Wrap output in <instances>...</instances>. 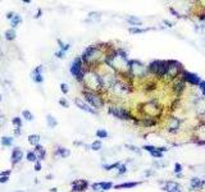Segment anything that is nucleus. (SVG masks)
I'll use <instances>...</instances> for the list:
<instances>
[{"instance_id": "nucleus-7", "label": "nucleus", "mask_w": 205, "mask_h": 192, "mask_svg": "<svg viewBox=\"0 0 205 192\" xmlns=\"http://www.w3.org/2000/svg\"><path fill=\"white\" fill-rule=\"evenodd\" d=\"M181 78L183 79L186 83H190V84H192V86H199L200 82H201V78H200L196 73L184 71V69L182 71V73H181Z\"/></svg>"}, {"instance_id": "nucleus-30", "label": "nucleus", "mask_w": 205, "mask_h": 192, "mask_svg": "<svg viewBox=\"0 0 205 192\" xmlns=\"http://www.w3.org/2000/svg\"><path fill=\"white\" fill-rule=\"evenodd\" d=\"M120 164H122V163L115 161V163H113V164H104V165H102V168H104L105 170H112V169H114V168H118Z\"/></svg>"}, {"instance_id": "nucleus-16", "label": "nucleus", "mask_w": 205, "mask_h": 192, "mask_svg": "<svg viewBox=\"0 0 205 192\" xmlns=\"http://www.w3.org/2000/svg\"><path fill=\"white\" fill-rule=\"evenodd\" d=\"M205 186V179L197 178V177H194V178L190 179V188L191 189H200Z\"/></svg>"}, {"instance_id": "nucleus-45", "label": "nucleus", "mask_w": 205, "mask_h": 192, "mask_svg": "<svg viewBox=\"0 0 205 192\" xmlns=\"http://www.w3.org/2000/svg\"><path fill=\"white\" fill-rule=\"evenodd\" d=\"M199 88H200V91H201V94L205 96V81L201 79V82H200V84H199Z\"/></svg>"}, {"instance_id": "nucleus-47", "label": "nucleus", "mask_w": 205, "mask_h": 192, "mask_svg": "<svg viewBox=\"0 0 205 192\" xmlns=\"http://www.w3.org/2000/svg\"><path fill=\"white\" fill-rule=\"evenodd\" d=\"M155 174V170H153V169H146L145 170V177H151Z\"/></svg>"}, {"instance_id": "nucleus-38", "label": "nucleus", "mask_w": 205, "mask_h": 192, "mask_svg": "<svg viewBox=\"0 0 205 192\" xmlns=\"http://www.w3.org/2000/svg\"><path fill=\"white\" fill-rule=\"evenodd\" d=\"M126 147H127L128 150H131V151H133V152H136V154H141V148L137 147V146H135V145H126Z\"/></svg>"}, {"instance_id": "nucleus-12", "label": "nucleus", "mask_w": 205, "mask_h": 192, "mask_svg": "<svg viewBox=\"0 0 205 192\" xmlns=\"http://www.w3.org/2000/svg\"><path fill=\"white\" fill-rule=\"evenodd\" d=\"M179 127H181V120H179V118L169 117L168 125H167V128H168L169 132H171V133H176V132H178Z\"/></svg>"}, {"instance_id": "nucleus-23", "label": "nucleus", "mask_w": 205, "mask_h": 192, "mask_svg": "<svg viewBox=\"0 0 205 192\" xmlns=\"http://www.w3.org/2000/svg\"><path fill=\"white\" fill-rule=\"evenodd\" d=\"M156 119L154 117H147V118H144L142 122H141V124L144 125V127H153V125L156 124Z\"/></svg>"}, {"instance_id": "nucleus-5", "label": "nucleus", "mask_w": 205, "mask_h": 192, "mask_svg": "<svg viewBox=\"0 0 205 192\" xmlns=\"http://www.w3.org/2000/svg\"><path fill=\"white\" fill-rule=\"evenodd\" d=\"M83 81L86 83V86L91 90H96L101 87V79H100V77L97 74H94V73L87 74V76L83 77Z\"/></svg>"}, {"instance_id": "nucleus-29", "label": "nucleus", "mask_w": 205, "mask_h": 192, "mask_svg": "<svg viewBox=\"0 0 205 192\" xmlns=\"http://www.w3.org/2000/svg\"><path fill=\"white\" fill-rule=\"evenodd\" d=\"M28 141H30L31 145L37 146V145H38V141H40V136H37V135H31L30 137H28Z\"/></svg>"}, {"instance_id": "nucleus-4", "label": "nucleus", "mask_w": 205, "mask_h": 192, "mask_svg": "<svg viewBox=\"0 0 205 192\" xmlns=\"http://www.w3.org/2000/svg\"><path fill=\"white\" fill-rule=\"evenodd\" d=\"M108 112H109V114L114 115V117L118 118V119H122V120H130V119H132V115H131V113L128 112L127 109L122 108V106H110L109 109H108Z\"/></svg>"}, {"instance_id": "nucleus-9", "label": "nucleus", "mask_w": 205, "mask_h": 192, "mask_svg": "<svg viewBox=\"0 0 205 192\" xmlns=\"http://www.w3.org/2000/svg\"><path fill=\"white\" fill-rule=\"evenodd\" d=\"M83 96H85V100L89 102L91 106L94 108H101L102 106V100L100 99L97 95H95L94 92H89V91H85L83 92Z\"/></svg>"}, {"instance_id": "nucleus-32", "label": "nucleus", "mask_w": 205, "mask_h": 192, "mask_svg": "<svg viewBox=\"0 0 205 192\" xmlns=\"http://www.w3.org/2000/svg\"><path fill=\"white\" fill-rule=\"evenodd\" d=\"M20 22H22V18H20V17H19V15H18V14H14V17L12 18V26H13L12 28L17 27V26L19 24Z\"/></svg>"}, {"instance_id": "nucleus-14", "label": "nucleus", "mask_w": 205, "mask_h": 192, "mask_svg": "<svg viewBox=\"0 0 205 192\" xmlns=\"http://www.w3.org/2000/svg\"><path fill=\"white\" fill-rule=\"evenodd\" d=\"M87 186H89V183H87V181H85V179L74 181V182H72V192H83Z\"/></svg>"}, {"instance_id": "nucleus-19", "label": "nucleus", "mask_w": 205, "mask_h": 192, "mask_svg": "<svg viewBox=\"0 0 205 192\" xmlns=\"http://www.w3.org/2000/svg\"><path fill=\"white\" fill-rule=\"evenodd\" d=\"M41 71H42V67L41 65H38L37 68H35L33 69V72H32V79L35 82H37V83H41V82L44 81V78H42V74H41Z\"/></svg>"}, {"instance_id": "nucleus-15", "label": "nucleus", "mask_w": 205, "mask_h": 192, "mask_svg": "<svg viewBox=\"0 0 205 192\" xmlns=\"http://www.w3.org/2000/svg\"><path fill=\"white\" fill-rule=\"evenodd\" d=\"M92 189H94L95 192H99V191H108V189H110L113 187V183L112 182H97V183H94L91 184Z\"/></svg>"}, {"instance_id": "nucleus-28", "label": "nucleus", "mask_w": 205, "mask_h": 192, "mask_svg": "<svg viewBox=\"0 0 205 192\" xmlns=\"http://www.w3.org/2000/svg\"><path fill=\"white\" fill-rule=\"evenodd\" d=\"M46 120H48V125H49V127H50V128H54L56 124H58V122H56V119H55V118H54V117H51L50 114H48V115H46Z\"/></svg>"}, {"instance_id": "nucleus-54", "label": "nucleus", "mask_w": 205, "mask_h": 192, "mask_svg": "<svg viewBox=\"0 0 205 192\" xmlns=\"http://www.w3.org/2000/svg\"><path fill=\"white\" fill-rule=\"evenodd\" d=\"M13 17H14V13H12V12L8 13V14H7V18H9V19H12Z\"/></svg>"}, {"instance_id": "nucleus-37", "label": "nucleus", "mask_w": 205, "mask_h": 192, "mask_svg": "<svg viewBox=\"0 0 205 192\" xmlns=\"http://www.w3.org/2000/svg\"><path fill=\"white\" fill-rule=\"evenodd\" d=\"M150 155L153 156V158H155V159H159V160H161V159H163V155L164 154L161 152V151H153V152H150Z\"/></svg>"}, {"instance_id": "nucleus-44", "label": "nucleus", "mask_w": 205, "mask_h": 192, "mask_svg": "<svg viewBox=\"0 0 205 192\" xmlns=\"http://www.w3.org/2000/svg\"><path fill=\"white\" fill-rule=\"evenodd\" d=\"M13 124H14L17 128H20V118H18V117L13 118Z\"/></svg>"}, {"instance_id": "nucleus-53", "label": "nucleus", "mask_w": 205, "mask_h": 192, "mask_svg": "<svg viewBox=\"0 0 205 192\" xmlns=\"http://www.w3.org/2000/svg\"><path fill=\"white\" fill-rule=\"evenodd\" d=\"M35 169H36V170H37V172H38V170H41V164L38 163V161L35 164Z\"/></svg>"}, {"instance_id": "nucleus-43", "label": "nucleus", "mask_w": 205, "mask_h": 192, "mask_svg": "<svg viewBox=\"0 0 205 192\" xmlns=\"http://www.w3.org/2000/svg\"><path fill=\"white\" fill-rule=\"evenodd\" d=\"M154 166H156V168H165L167 166V163H163V161H154Z\"/></svg>"}, {"instance_id": "nucleus-42", "label": "nucleus", "mask_w": 205, "mask_h": 192, "mask_svg": "<svg viewBox=\"0 0 205 192\" xmlns=\"http://www.w3.org/2000/svg\"><path fill=\"white\" fill-rule=\"evenodd\" d=\"M182 169H183L182 164H179V163H176V164H174V174L182 173Z\"/></svg>"}, {"instance_id": "nucleus-34", "label": "nucleus", "mask_w": 205, "mask_h": 192, "mask_svg": "<svg viewBox=\"0 0 205 192\" xmlns=\"http://www.w3.org/2000/svg\"><path fill=\"white\" fill-rule=\"evenodd\" d=\"M117 169H118V176H123V174L127 173V165L126 164H120Z\"/></svg>"}, {"instance_id": "nucleus-8", "label": "nucleus", "mask_w": 205, "mask_h": 192, "mask_svg": "<svg viewBox=\"0 0 205 192\" xmlns=\"http://www.w3.org/2000/svg\"><path fill=\"white\" fill-rule=\"evenodd\" d=\"M159 184H161V189L164 192H183L182 186L174 181H167V182L159 181Z\"/></svg>"}, {"instance_id": "nucleus-36", "label": "nucleus", "mask_w": 205, "mask_h": 192, "mask_svg": "<svg viewBox=\"0 0 205 192\" xmlns=\"http://www.w3.org/2000/svg\"><path fill=\"white\" fill-rule=\"evenodd\" d=\"M1 143H3V146H10L13 143V138L12 137H3Z\"/></svg>"}, {"instance_id": "nucleus-41", "label": "nucleus", "mask_w": 205, "mask_h": 192, "mask_svg": "<svg viewBox=\"0 0 205 192\" xmlns=\"http://www.w3.org/2000/svg\"><path fill=\"white\" fill-rule=\"evenodd\" d=\"M22 114H23V118H24L26 120H32V119H33V115L31 114L28 110H23Z\"/></svg>"}, {"instance_id": "nucleus-40", "label": "nucleus", "mask_w": 205, "mask_h": 192, "mask_svg": "<svg viewBox=\"0 0 205 192\" xmlns=\"http://www.w3.org/2000/svg\"><path fill=\"white\" fill-rule=\"evenodd\" d=\"M58 44H59V48H60V51H63V53H65V51L69 49L68 44H63L60 40H58Z\"/></svg>"}, {"instance_id": "nucleus-56", "label": "nucleus", "mask_w": 205, "mask_h": 192, "mask_svg": "<svg viewBox=\"0 0 205 192\" xmlns=\"http://www.w3.org/2000/svg\"><path fill=\"white\" fill-rule=\"evenodd\" d=\"M176 177H177V178H182L183 176H182V173H179V174H176Z\"/></svg>"}, {"instance_id": "nucleus-31", "label": "nucleus", "mask_w": 205, "mask_h": 192, "mask_svg": "<svg viewBox=\"0 0 205 192\" xmlns=\"http://www.w3.org/2000/svg\"><path fill=\"white\" fill-rule=\"evenodd\" d=\"M5 38H7V40H14V38H15L14 28H10V30H8L7 32H5Z\"/></svg>"}, {"instance_id": "nucleus-3", "label": "nucleus", "mask_w": 205, "mask_h": 192, "mask_svg": "<svg viewBox=\"0 0 205 192\" xmlns=\"http://www.w3.org/2000/svg\"><path fill=\"white\" fill-rule=\"evenodd\" d=\"M183 71V67L179 61L177 60H169V69H168V73H167V78L168 79H176L179 77V74L182 73Z\"/></svg>"}, {"instance_id": "nucleus-24", "label": "nucleus", "mask_w": 205, "mask_h": 192, "mask_svg": "<svg viewBox=\"0 0 205 192\" xmlns=\"http://www.w3.org/2000/svg\"><path fill=\"white\" fill-rule=\"evenodd\" d=\"M126 20H127L130 24H132L133 27H138V26H141V19L137 17H135V15H130V17H126Z\"/></svg>"}, {"instance_id": "nucleus-39", "label": "nucleus", "mask_w": 205, "mask_h": 192, "mask_svg": "<svg viewBox=\"0 0 205 192\" xmlns=\"http://www.w3.org/2000/svg\"><path fill=\"white\" fill-rule=\"evenodd\" d=\"M27 160L28 161H36V160H37V156H36V154L33 152V151L27 152Z\"/></svg>"}, {"instance_id": "nucleus-26", "label": "nucleus", "mask_w": 205, "mask_h": 192, "mask_svg": "<svg viewBox=\"0 0 205 192\" xmlns=\"http://www.w3.org/2000/svg\"><path fill=\"white\" fill-rule=\"evenodd\" d=\"M33 152L36 154V156H37L38 160H44V158H45V150H44L42 146L37 145L35 147V151H33Z\"/></svg>"}, {"instance_id": "nucleus-52", "label": "nucleus", "mask_w": 205, "mask_h": 192, "mask_svg": "<svg viewBox=\"0 0 205 192\" xmlns=\"http://www.w3.org/2000/svg\"><path fill=\"white\" fill-rule=\"evenodd\" d=\"M8 177H0V183H7L8 182Z\"/></svg>"}, {"instance_id": "nucleus-13", "label": "nucleus", "mask_w": 205, "mask_h": 192, "mask_svg": "<svg viewBox=\"0 0 205 192\" xmlns=\"http://www.w3.org/2000/svg\"><path fill=\"white\" fill-rule=\"evenodd\" d=\"M184 86H186V82H184L183 79L181 78V77H178V78L173 79V84H172V88H173V91L176 92L177 95H181L182 92L184 91Z\"/></svg>"}, {"instance_id": "nucleus-1", "label": "nucleus", "mask_w": 205, "mask_h": 192, "mask_svg": "<svg viewBox=\"0 0 205 192\" xmlns=\"http://www.w3.org/2000/svg\"><path fill=\"white\" fill-rule=\"evenodd\" d=\"M169 69V60H159V59H155V60L150 61L147 65V72L149 74H154L158 78H164L168 73Z\"/></svg>"}, {"instance_id": "nucleus-50", "label": "nucleus", "mask_w": 205, "mask_h": 192, "mask_svg": "<svg viewBox=\"0 0 205 192\" xmlns=\"http://www.w3.org/2000/svg\"><path fill=\"white\" fill-rule=\"evenodd\" d=\"M163 23L164 24H167V27H173L174 26L173 22H169V20H167V19H163Z\"/></svg>"}, {"instance_id": "nucleus-2", "label": "nucleus", "mask_w": 205, "mask_h": 192, "mask_svg": "<svg viewBox=\"0 0 205 192\" xmlns=\"http://www.w3.org/2000/svg\"><path fill=\"white\" fill-rule=\"evenodd\" d=\"M128 72L131 73L132 77L140 78V77H146L149 74L147 67L140 60H130L128 61Z\"/></svg>"}, {"instance_id": "nucleus-35", "label": "nucleus", "mask_w": 205, "mask_h": 192, "mask_svg": "<svg viewBox=\"0 0 205 192\" xmlns=\"http://www.w3.org/2000/svg\"><path fill=\"white\" fill-rule=\"evenodd\" d=\"M96 136L99 138H108V136L109 135H108V132L105 129H97L96 131Z\"/></svg>"}, {"instance_id": "nucleus-22", "label": "nucleus", "mask_w": 205, "mask_h": 192, "mask_svg": "<svg viewBox=\"0 0 205 192\" xmlns=\"http://www.w3.org/2000/svg\"><path fill=\"white\" fill-rule=\"evenodd\" d=\"M142 182H124V183H120V184H117V186H114L115 189H120V188H133V187L138 186V184H141Z\"/></svg>"}, {"instance_id": "nucleus-48", "label": "nucleus", "mask_w": 205, "mask_h": 192, "mask_svg": "<svg viewBox=\"0 0 205 192\" xmlns=\"http://www.w3.org/2000/svg\"><path fill=\"white\" fill-rule=\"evenodd\" d=\"M59 104H60L62 106H64V108H68V106H69L68 101H67L65 99H60V100H59Z\"/></svg>"}, {"instance_id": "nucleus-10", "label": "nucleus", "mask_w": 205, "mask_h": 192, "mask_svg": "<svg viewBox=\"0 0 205 192\" xmlns=\"http://www.w3.org/2000/svg\"><path fill=\"white\" fill-rule=\"evenodd\" d=\"M97 55H100L99 49L95 48V46H91V48H87L86 50L83 51L81 59L85 63H89V61H92V60H95V59H97Z\"/></svg>"}, {"instance_id": "nucleus-6", "label": "nucleus", "mask_w": 205, "mask_h": 192, "mask_svg": "<svg viewBox=\"0 0 205 192\" xmlns=\"http://www.w3.org/2000/svg\"><path fill=\"white\" fill-rule=\"evenodd\" d=\"M71 73L73 74L78 81L83 79L85 74H83V71H82V59L81 58H76L73 60V63H72V65H71Z\"/></svg>"}, {"instance_id": "nucleus-33", "label": "nucleus", "mask_w": 205, "mask_h": 192, "mask_svg": "<svg viewBox=\"0 0 205 192\" xmlns=\"http://www.w3.org/2000/svg\"><path fill=\"white\" fill-rule=\"evenodd\" d=\"M91 150H94V151H99L100 148H101V142H100L99 140H96V141H94V142L91 143Z\"/></svg>"}, {"instance_id": "nucleus-51", "label": "nucleus", "mask_w": 205, "mask_h": 192, "mask_svg": "<svg viewBox=\"0 0 205 192\" xmlns=\"http://www.w3.org/2000/svg\"><path fill=\"white\" fill-rule=\"evenodd\" d=\"M55 55L58 56V58H64V56H65V53H63V51H58V53H55Z\"/></svg>"}, {"instance_id": "nucleus-49", "label": "nucleus", "mask_w": 205, "mask_h": 192, "mask_svg": "<svg viewBox=\"0 0 205 192\" xmlns=\"http://www.w3.org/2000/svg\"><path fill=\"white\" fill-rule=\"evenodd\" d=\"M169 12H171V13H173V14H174V17H177V18H181V17H182V15L179 14L178 12H176V10L173 9V8H169Z\"/></svg>"}, {"instance_id": "nucleus-55", "label": "nucleus", "mask_w": 205, "mask_h": 192, "mask_svg": "<svg viewBox=\"0 0 205 192\" xmlns=\"http://www.w3.org/2000/svg\"><path fill=\"white\" fill-rule=\"evenodd\" d=\"M4 122H5L4 117H3V115H0V125H1V124H4Z\"/></svg>"}, {"instance_id": "nucleus-27", "label": "nucleus", "mask_w": 205, "mask_h": 192, "mask_svg": "<svg viewBox=\"0 0 205 192\" xmlns=\"http://www.w3.org/2000/svg\"><path fill=\"white\" fill-rule=\"evenodd\" d=\"M69 150L68 148H64V147H58V150L55 151V155L58 156H62V158H67V156H69Z\"/></svg>"}, {"instance_id": "nucleus-18", "label": "nucleus", "mask_w": 205, "mask_h": 192, "mask_svg": "<svg viewBox=\"0 0 205 192\" xmlns=\"http://www.w3.org/2000/svg\"><path fill=\"white\" fill-rule=\"evenodd\" d=\"M113 91L117 92V94H127V92H130V87L123 82H117L115 86L113 87Z\"/></svg>"}, {"instance_id": "nucleus-57", "label": "nucleus", "mask_w": 205, "mask_h": 192, "mask_svg": "<svg viewBox=\"0 0 205 192\" xmlns=\"http://www.w3.org/2000/svg\"><path fill=\"white\" fill-rule=\"evenodd\" d=\"M99 192H104V191H99Z\"/></svg>"}, {"instance_id": "nucleus-21", "label": "nucleus", "mask_w": 205, "mask_h": 192, "mask_svg": "<svg viewBox=\"0 0 205 192\" xmlns=\"http://www.w3.org/2000/svg\"><path fill=\"white\" fill-rule=\"evenodd\" d=\"M23 158V152L19 150V148H14L12 152V163L13 164H18L20 161V159Z\"/></svg>"}, {"instance_id": "nucleus-17", "label": "nucleus", "mask_w": 205, "mask_h": 192, "mask_svg": "<svg viewBox=\"0 0 205 192\" xmlns=\"http://www.w3.org/2000/svg\"><path fill=\"white\" fill-rule=\"evenodd\" d=\"M76 105L81 110H85V112L90 113V114H96V110L94 109V108H91L89 104H85L83 101H82L81 99H76Z\"/></svg>"}, {"instance_id": "nucleus-25", "label": "nucleus", "mask_w": 205, "mask_h": 192, "mask_svg": "<svg viewBox=\"0 0 205 192\" xmlns=\"http://www.w3.org/2000/svg\"><path fill=\"white\" fill-rule=\"evenodd\" d=\"M150 30H155V28H153V27H147V28H142V27H130V28H128L130 33H144V32H147V31H150Z\"/></svg>"}, {"instance_id": "nucleus-20", "label": "nucleus", "mask_w": 205, "mask_h": 192, "mask_svg": "<svg viewBox=\"0 0 205 192\" xmlns=\"http://www.w3.org/2000/svg\"><path fill=\"white\" fill-rule=\"evenodd\" d=\"M142 150H145V151H147V152H153V151H161V152H167L168 151V148L167 147H164V146H154V145H145V146H142Z\"/></svg>"}, {"instance_id": "nucleus-11", "label": "nucleus", "mask_w": 205, "mask_h": 192, "mask_svg": "<svg viewBox=\"0 0 205 192\" xmlns=\"http://www.w3.org/2000/svg\"><path fill=\"white\" fill-rule=\"evenodd\" d=\"M100 79H101V87H105V88H112L115 86V83H117V78H115L113 74H105V76L100 77Z\"/></svg>"}, {"instance_id": "nucleus-46", "label": "nucleus", "mask_w": 205, "mask_h": 192, "mask_svg": "<svg viewBox=\"0 0 205 192\" xmlns=\"http://www.w3.org/2000/svg\"><path fill=\"white\" fill-rule=\"evenodd\" d=\"M60 90H62V92H63V94H67V92H68V84H67V83H62L60 84Z\"/></svg>"}]
</instances>
